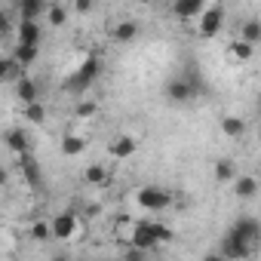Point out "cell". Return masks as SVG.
Masks as SVG:
<instances>
[{
    "mask_svg": "<svg viewBox=\"0 0 261 261\" xmlns=\"http://www.w3.org/2000/svg\"><path fill=\"white\" fill-rule=\"evenodd\" d=\"M98 74H101V59H98V56H89V59H83V65L65 80V89H68V92H83V89H89V86L98 80Z\"/></svg>",
    "mask_w": 261,
    "mask_h": 261,
    "instance_id": "6da1fadb",
    "label": "cell"
},
{
    "mask_svg": "<svg viewBox=\"0 0 261 261\" xmlns=\"http://www.w3.org/2000/svg\"><path fill=\"white\" fill-rule=\"evenodd\" d=\"M139 206L148 209V212H163L172 206V194L166 188H157V185H148L139 191Z\"/></svg>",
    "mask_w": 261,
    "mask_h": 261,
    "instance_id": "7a4b0ae2",
    "label": "cell"
},
{
    "mask_svg": "<svg viewBox=\"0 0 261 261\" xmlns=\"http://www.w3.org/2000/svg\"><path fill=\"white\" fill-rule=\"evenodd\" d=\"M221 28H224V10H221L218 4H212V7L206 4L203 13H200V37L212 40V37L221 34Z\"/></svg>",
    "mask_w": 261,
    "mask_h": 261,
    "instance_id": "3957f363",
    "label": "cell"
},
{
    "mask_svg": "<svg viewBox=\"0 0 261 261\" xmlns=\"http://www.w3.org/2000/svg\"><path fill=\"white\" fill-rule=\"evenodd\" d=\"M166 98L169 101H175V105H185V101H191L200 89H197V83L191 80V77H175V80H169L166 83Z\"/></svg>",
    "mask_w": 261,
    "mask_h": 261,
    "instance_id": "277c9868",
    "label": "cell"
},
{
    "mask_svg": "<svg viewBox=\"0 0 261 261\" xmlns=\"http://www.w3.org/2000/svg\"><path fill=\"white\" fill-rule=\"evenodd\" d=\"M252 249H255V246H249L246 240H240V237L230 233V230L221 237V255H224V258H237V261H243V258L252 255Z\"/></svg>",
    "mask_w": 261,
    "mask_h": 261,
    "instance_id": "5b68a950",
    "label": "cell"
},
{
    "mask_svg": "<svg viewBox=\"0 0 261 261\" xmlns=\"http://www.w3.org/2000/svg\"><path fill=\"white\" fill-rule=\"evenodd\" d=\"M49 233H53V240H71V237L77 233V218H74V212H59V215L49 221Z\"/></svg>",
    "mask_w": 261,
    "mask_h": 261,
    "instance_id": "8992f818",
    "label": "cell"
},
{
    "mask_svg": "<svg viewBox=\"0 0 261 261\" xmlns=\"http://www.w3.org/2000/svg\"><path fill=\"white\" fill-rule=\"evenodd\" d=\"M230 233H237L240 240H246L249 246H255L258 237H261V224H258L255 218H249V215H240V218L230 224Z\"/></svg>",
    "mask_w": 261,
    "mask_h": 261,
    "instance_id": "52a82bcc",
    "label": "cell"
},
{
    "mask_svg": "<svg viewBox=\"0 0 261 261\" xmlns=\"http://www.w3.org/2000/svg\"><path fill=\"white\" fill-rule=\"evenodd\" d=\"M129 240H133V246L142 249V252H151V249L157 246V240H154V233H151V221H136Z\"/></svg>",
    "mask_w": 261,
    "mask_h": 261,
    "instance_id": "ba28073f",
    "label": "cell"
},
{
    "mask_svg": "<svg viewBox=\"0 0 261 261\" xmlns=\"http://www.w3.org/2000/svg\"><path fill=\"white\" fill-rule=\"evenodd\" d=\"M108 151H111L114 160H129V157L139 151V139H136V136H117Z\"/></svg>",
    "mask_w": 261,
    "mask_h": 261,
    "instance_id": "9c48e42d",
    "label": "cell"
},
{
    "mask_svg": "<svg viewBox=\"0 0 261 261\" xmlns=\"http://www.w3.org/2000/svg\"><path fill=\"white\" fill-rule=\"evenodd\" d=\"M139 34H142V28H139V22H133V19H123V22H117V25H114V31H111L114 43H133Z\"/></svg>",
    "mask_w": 261,
    "mask_h": 261,
    "instance_id": "30bf717a",
    "label": "cell"
},
{
    "mask_svg": "<svg viewBox=\"0 0 261 261\" xmlns=\"http://www.w3.org/2000/svg\"><path fill=\"white\" fill-rule=\"evenodd\" d=\"M19 169L25 172V178H28V185H31V188H40L43 175H40V163H37V160L31 157V151L19 154Z\"/></svg>",
    "mask_w": 261,
    "mask_h": 261,
    "instance_id": "8fae6325",
    "label": "cell"
},
{
    "mask_svg": "<svg viewBox=\"0 0 261 261\" xmlns=\"http://www.w3.org/2000/svg\"><path fill=\"white\" fill-rule=\"evenodd\" d=\"M16 40H19V43L40 46V25H37L34 19H22V22H19V31H16Z\"/></svg>",
    "mask_w": 261,
    "mask_h": 261,
    "instance_id": "7c38bea8",
    "label": "cell"
},
{
    "mask_svg": "<svg viewBox=\"0 0 261 261\" xmlns=\"http://www.w3.org/2000/svg\"><path fill=\"white\" fill-rule=\"evenodd\" d=\"M4 145L19 157V154H25L28 148H31V142H28V133H25V129H10V133L4 136Z\"/></svg>",
    "mask_w": 261,
    "mask_h": 261,
    "instance_id": "4fadbf2b",
    "label": "cell"
},
{
    "mask_svg": "<svg viewBox=\"0 0 261 261\" xmlns=\"http://www.w3.org/2000/svg\"><path fill=\"white\" fill-rule=\"evenodd\" d=\"M203 7H206V0H172V13L178 19H194L203 13Z\"/></svg>",
    "mask_w": 261,
    "mask_h": 261,
    "instance_id": "5bb4252c",
    "label": "cell"
},
{
    "mask_svg": "<svg viewBox=\"0 0 261 261\" xmlns=\"http://www.w3.org/2000/svg\"><path fill=\"white\" fill-rule=\"evenodd\" d=\"M37 59H40V46H31V43H16V49H13V62H16V65L28 68V65H34Z\"/></svg>",
    "mask_w": 261,
    "mask_h": 261,
    "instance_id": "9a60e30c",
    "label": "cell"
},
{
    "mask_svg": "<svg viewBox=\"0 0 261 261\" xmlns=\"http://www.w3.org/2000/svg\"><path fill=\"white\" fill-rule=\"evenodd\" d=\"M16 98L25 101V105H28V101H37V98H40V86H37L31 77H19V80H16Z\"/></svg>",
    "mask_w": 261,
    "mask_h": 261,
    "instance_id": "2e32d148",
    "label": "cell"
},
{
    "mask_svg": "<svg viewBox=\"0 0 261 261\" xmlns=\"http://www.w3.org/2000/svg\"><path fill=\"white\" fill-rule=\"evenodd\" d=\"M233 191H237V197L249 200L258 194V178L255 175H233Z\"/></svg>",
    "mask_w": 261,
    "mask_h": 261,
    "instance_id": "e0dca14e",
    "label": "cell"
},
{
    "mask_svg": "<svg viewBox=\"0 0 261 261\" xmlns=\"http://www.w3.org/2000/svg\"><path fill=\"white\" fill-rule=\"evenodd\" d=\"M46 13V0H19V16L22 19H34Z\"/></svg>",
    "mask_w": 261,
    "mask_h": 261,
    "instance_id": "ac0fdd59",
    "label": "cell"
},
{
    "mask_svg": "<svg viewBox=\"0 0 261 261\" xmlns=\"http://www.w3.org/2000/svg\"><path fill=\"white\" fill-rule=\"evenodd\" d=\"M221 133L227 139H243L246 136V120L243 117H224L221 120Z\"/></svg>",
    "mask_w": 261,
    "mask_h": 261,
    "instance_id": "d6986e66",
    "label": "cell"
},
{
    "mask_svg": "<svg viewBox=\"0 0 261 261\" xmlns=\"http://www.w3.org/2000/svg\"><path fill=\"white\" fill-rule=\"evenodd\" d=\"M83 148H86V142L80 136H65L62 139V154L65 157H77V154H83Z\"/></svg>",
    "mask_w": 261,
    "mask_h": 261,
    "instance_id": "ffe728a7",
    "label": "cell"
},
{
    "mask_svg": "<svg viewBox=\"0 0 261 261\" xmlns=\"http://www.w3.org/2000/svg\"><path fill=\"white\" fill-rule=\"evenodd\" d=\"M240 40H246V43L258 46V40H261V25H258V19H249V22L243 25V34H240Z\"/></svg>",
    "mask_w": 261,
    "mask_h": 261,
    "instance_id": "44dd1931",
    "label": "cell"
},
{
    "mask_svg": "<svg viewBox=\"0 0 261 261\" xmlns=\"http://www.w3.org/2000/svg\"><path fill=\"white\" fill-rule=\"evenodd\" d=\"M25 120H28V123H43V120H46V108L40 105V98L25 105Z\"/></svg>",
    "mask_w": 261,
    "mask_h": 261,
    "instance_id": "7402d4cb",
    "label": "cell"
},
{
    "mask_svg": "<svg viewBox=\"0 0 261 261\" xmlns=\"http://www.w3.org/2000/svg\"><path fill=\"white\" fill-rule=\"evenodd\" d=\"M43 16L49 19V25H53V28H62V25H65V19H68V13H65V7H62V4L46 7V13H43Z\"/></svg>",
    "mask_w": 261,
    "mask_h": 261,
    "instance_id": "603a6c76",
    "label": "cell"
},
{
    "mask_svg": "<svg viewBox=\"0 0 261 261\" xmlns=\"http://www.w3.org/2000/svg\"><path fill=\"white\" fill-rule=\"evenodd\" d=\"M252 53H255V46H252V43H246V40L230 43V56H233L237 62H249V59H252Z\"/></svg>",
    "mask_w": 261,
    "mask_h": 261,
    "instance_id": "cb8c5ba5",
    "label": "cell"
},
{
    "mask_svg": "<svg viewBox=\"0 0 261 261\" xmlns=\"http://www.w3.org/2000/svg\"><path fill=\"white\" fill-rule=\"evenodd\" d=\"M233 175H237L233 160H218V163H215V178H218V181H233Z\"/></svg>",
    "mask_w": 261,
    "mask_h": 261,
    "instance_id": "d4e9b609",
    "label": "cell"
},
{
    "mask_svg": "<svg viewBox=\"0 0 261 261\" xmlns=\"http://www.w3.org/2000/svg\"><path fill=\"white\" fill-rule=\"evenodd\" d=\"M19 71H22V65H16V62H13V56H10V59L0 56V80H13Z\"/></svg>",
    "mask_w": 261,
    "mask_h": 261,
    "instance_id": "484cf974",
    "label": "cell"
},
{
    "mask_svg": "<svg viewBox=\"0 0 261 261\" xmlns=\"http://www.w3.org/2000/svg\"><path fill=\"white\" fill-rule=\"evenodd\" d=\"M108 178V172H105V166H98V163H92V166H86V181L89 185H101Z\"/></svg>",
    "mask_w": 261,
    "mask_h": 261,
    "instance_id": "4316f807",
    "label": "cell"
},
{
    "mask_svg": "<svg viewBox=\"0 0 261 261\" xmlns=\"http://www.w3.org/2000/svg\"><path fill=\"white\" fill-rule=\"evenodd\" d=\"M151 233H154L157 243H169V240H172V230H169L166 224H157V221H151Z\"/></svg>",
    "mask_w": 261,
    "mask_h": 261,
    "instance_id": "83f0119b",
    "label": "cell"
},
{
    "mask_svg": "<svg viewBox=\"0 0 261 261\" xmlns=\"http://www.w3.org/2000/svg\"><path fill=\"white\" fill-rule=\"evenodd\" d=\"M31 237H34V240H53V233H49V224H46V221H34V227H31Z\"/></svg>",
    "mask_w": 261,
    "mask_h": 261,
    "instance_id": "f1b7e54d",
    "label": "cell"
},
{
    "mask_svg": "<svg viewBox=\"0 0 261 261\" xmlns=\"http://www.w3.org/2000/svg\"><path fill=\"white\" fill-rule=\"evenodd\" d=\"M95 111H98V105H95V101H80V105H77V117H83V120H86V117H92Z\"/></svg>",
    "mask_w": 261,
    "mask_h": 261,
    "instance_id": "f546056e",
    "label": "cell"
},
{
    "mask_svg": "<svg viewBox=\"0 0 261 261\" xmlns=\"http://www.w3.org/2000/svg\"><path fill=\"white\" fill-rule=\"evenodd\" d=\"M10 31H13V22H10L7 10H0V40H4V37H7Z\"/></svg>",
    "mask_w": 261,
    "mask_h": 261,
    "instance_id": "4dcf8cb0",
    "label": "cell"
},
{
    "mask_svg": "<svg viewBox=\"0 0 261 261\" xmlns=\"http://www.w3.org/2000/svg\"><path fill=\"white\" fill-rule=\"evenodd\" d=\"M74 10H77L80 16H86V13L92 10V0H74Z\"/></svg>",
    "mask_w": 261,
    "mask_h": 261,
    "instance_id": "1f68e13d",
    "label": "cell"
},
{
    "mask_svg": "<svg viewBox=\"0 0 261 261\" xmlns=\"http://www.w3.org/2000/svg\"><path fill=\"white\" fill-rule=\"evenodd\" d=\"M98 212H101V206H98V203H92V206H86V218H95Z\"/></svg>",
    "mask_w": 261,
    "mask_h": 261,
    "instance_id": "d6a6232c",
    "label": "cell"
},
{
    "mask_svg": "<svg viewBox=\"0 0 261 261\" xmlns=\"http://www.w3.org/2000/svg\"><path fill=\"white\" fill-rule=\"evenodd\" d=\"M7 181H10V172H7L4 166H0V188H7Z\"/></svg>",
    "mask_w": 261,
    "mask_h": 261,
    "instance_id": "836d02e7",
    "label": "cell"
}]
</instances>
